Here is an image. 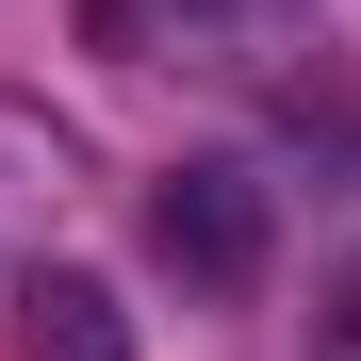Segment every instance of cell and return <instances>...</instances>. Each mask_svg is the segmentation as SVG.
Masks as SVG:
<instances>
[{"label":"cell","mask_w":361,"mask_h":361,"mask_svg":"<svg viewBox=\"0 0 361 361\" xmlns=\"http://www.w3.org/2000/svg\"><path fill=\"white\" fill-rule=\"evenodd\" d=\"M148 247L197 279V295H247L263 247H279V230H263V180H247V164H164V180H148Z\"/></svg>","instance_id":"obj_1"},{"label":"cell","mask_w":361,"mask_h":361,"mask_svg":"<svg viewBox=\"0 0 361 361\" xmlns=\"http://www.w3.org/2000/svg\"><path fill=\"white\" fill-rule=\"evenodd\" d=\"M17 361H132V312H115V279L33 263V279H17Z\"/></svg>","instance_id":"obj_2"},{"label":"cell","mask_w":361,"mask_h":361,"mask_svg":"<svg viewBox=\"0 0 361 361\" xmlns=\"http://www.w3.org/2000/svg\"><path fill=\"white\" fill-rule=\"evenodd\" d=\"M230 0H82V33L115 49V66H180V49H214Z\"/></svg>","instance_id":"obj_3"}]
</instances>
